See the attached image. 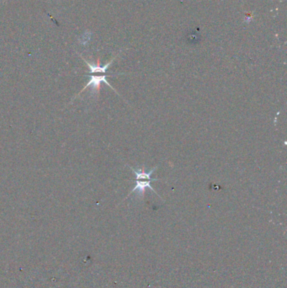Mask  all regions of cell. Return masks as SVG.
Segmentation results:
<instances>
[{
    "instance_id": "6da1fadb",
    "label": "cell",
    "mask_w": 287,
    "mask_h": 288,
    "mask_svg": "<svg viewBox=\"0 0 287 288\" xmlns=\"http://www.w3.org/2000/svg\"><path fill=\"white\" fill-rule=\"evenodd\" d=\"M115 57H115L113 59H111L108 63L105 64L103 67L100 66L99 61H98V63H97L96 65H94V64H91L86 60H84V62L87 63L88 67H89V69H90V80L89 81V83L86 84V86L80 91V93L78 94V95H79L82 92H84V91L85 90V89H87V88L89 87V86L92 87L94 92H96L97 94H98V93L100 92V88H101V83H104V84H107L109 87L111 88L115 92H116V90L109 84V82H108L106 79V78L108 77V76H110V75H107L106 74L107 69H108V67L110 66V64L113 63V61L115 60Z\"/></svg>"
},
{
    "instance_id": "7a4b0ae2",
    "label": "cell",
    "mask_w": 287,
    "mask_h": 288,
    "mask_svg": "<svg viewBox=\"0 0 287 288\" xmlns=\"http://www.w3.org/2000/svg\"><path fill=\"white\" fill-rule=\"evenodd\" d=\"M130 169L133 171L134 174H136V185H135V187L130 191V193L128 194L127 198L128 197V196H130V195L132 194V193H134L136 191H138V194L141 195L142 196V198H144V194H145V191H146L147 188H149L150 190H152V191H153L155 194L159 196V195L157 194V191H155L153 189V187L151 185V183H152L153 181L159 180L158 179H153V178H151V175L153 174L154 171L157 169V166H155V167H154L153 169H152L149 172H146L143 169H137V170H136V169L132 167H130ZM127 198H126V199H127Z\"/></svg>"
}]
</instances>
